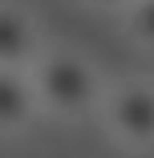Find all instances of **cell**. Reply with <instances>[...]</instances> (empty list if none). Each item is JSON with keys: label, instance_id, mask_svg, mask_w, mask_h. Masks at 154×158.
Listing matches in <instances>:
<instances>
[{"label": "cell", "instance_id": "1", "mask_svg": "<svg viewBox=\"0 0 154 158\" xmlns=\"http://www.w3.org/2000/svg\"><path fill=\"white\" fill-rule=\"evenodd\" d=\"M28 77H33L41 114L65 118V122L98 114L106 98V81L98 65L73 49H41V57L28 65Z\"/></svg>", "mask_w": 154, "mask_h": 158}, {"label": "cell", "instance_id": "2", "mask_svg": "<svg viewBox=\"0 0 154 158\" xmlns=\"http://www.w3.org/2000/svg\"><path fill=\"white\" fill-rule=\"evenodd\" d=\"M98 118L118 146L134 154H150L154 150V81L130 77V81L106 85Z\"/></svg>", "mask_w": 154, "mask_h": 158}, {"label": "cell", "instance_id": "3", "mask_svg": "<svg viewBox=\"0 0 154 158\" xmlns=\"http://www.w3.org/2000/svg\"><path fill=\"white\" fill-rule=\"evenodd\" d=\"M41 57V20L20 8L0 0V69H28Z\"/></svg>", "mask_w": 154, "mask_h": 158}, {"label": "cell", "instance_id": "4", "mask_svg": "<svg viewBox=\"0 0 154 158\" xmlns=\"http://www.w3.org/2000/svg\"><path fill=\"white\" fill-rule=\"evenodd\" d=\"M41 114L28 69H0V134H16Z\"/></svg>", "mask_w": 154, "mask_h": 158}, {"label": "cell", "instance_id": "5", "mask_svg": "<svg viewBox=\"0 0 154 158\" xmlns=\"http://www.w3.org/2000/svg\"><path fill=\"white\" fill-rule=\"evenodd\" d=\"M122 24L138 49L154 53V0H126L122 4Z\"/></svg>", "mask_w": 154, "mask_h": 158}, {"label": "cell", "instance_id": "6", "mask_svg": "<svg viewBox=\"0 0 154 158\" xmlns=\"http://www.w3.org/2000/svg\"><path fill=\"white\" fill-rule=\"evenodd\" d=\"M81 8H98V12H122L126 0H77Z\"/></svg>", "mask_w": 154, "mask_h": 158}]
</instances>
